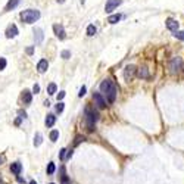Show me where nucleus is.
<instances>
[{
  "instance_id": "1",
  "label": "nucleus",
  "mask_w": 184,
  "mask_h": 184,
  "mask_svg": "<svg viewBox=\"0 0 184 184\" xmlns=\"http://www.w3.org/2000/svg\"><path fill=\"white\" fill-rule=\"evenodd\" d=\"M100 92L106 97L108 103H113L115 99H117V94H118V88H117V84L111 78H106L100 84Z\"/></svg>"
},
{
  "instance_id": "2",
  "label": "nucleus",
  "mask_w": 184,
  "mask_h": 184,
  "mask_svg": "<svg viewBox=\"0 0 184 184\" xmlns=\"http://www.w3.org/2000/svg\"><path fill=\"white\" fill-rule=\"evenodd\" d=\"M84 115H86V124H87V128L93 131L94 130V125L97 122L99 119V112L94 109V108H90V106H87L86 111H84Z\"/></svg>"
},
{
  "instance_id": "3",
  "label": "nucleus",
  "mask_w": 184,
  "mask_h": 184,
  "mask_svg": "<svg viewBox=\"0 0 184 184\" xmlns=\"http://www.w3.org/2000/svg\"><path fill=\"white\" fill-rule=\"evenodd\" d=\"M21 19L25 24H34L37 19H40V10L37 9H27L21 12Z\"/></svg>"
},
{
  "instance_id": "4",
  "label": "nucleus",
  "mask_w": 184,
  "mask_h": 184,
  "mask_svg": "<svg viewBox=\"0 0 184 184\" xmlns=\"http://www.w3.org/2000/svg\"><path fill=\"white\" fill-rule=\"evenodd\" d=\"M170 69H171L172 74L178 72L180 69H183V59L181 58H174V59H171V62H170Z\"/></svg>"
},
{
  "instance_id": "5",
  "label": "nucleus",
  "mask_w": 184,
  "mask_h": 184,
  "mask_svg": "<svg viewBox=\"0 0 184 184\" xmlns=\"http://www.w3.org/2000/svg\"><path fill=\"white\" fill-rule=\"evenodd\" d=\"M136 66L134 65H127L125 66V69H124V78H125V81H131L133 78H134V74H136Z\"/></svg>"
},
{
  "instance_id": "6",
  "label": "nucleus",
  "mask_w": 184,
  "mask_h": 184,
  "mask_svg": "<svg viewBox=\"0 0 184 184\" xmlns=\"http://www.w3.org/2000/svg\"><path fill=\"white\" fill-rule=\"evenodd\" d=\"M121 3H122V0H108V2H106V6H105V12L111 13L112 10H115Z\"/></svg>"
},
{
  "instance_id": "7",
  "label": "nucleus",
  "mask_w": 184,
  "mask_h": 184,
  "mask_svg": "<svg viewBox=\"0 0 184 184\" xmlns=\"http://www.w3.org/2000/svg\"><path fill=\"white\" fill-rule=\"evenodd\" d=\"M53 31H55V35H56L59 40H65L66 33H65V28H63V25H60V24L53 25Z\"/></svg>"
},
{
  "instance_id": "8",
  "label": "nucleus",
  "mask_w": 184,
  "mask_h": 184,
  "mask_svg": "<svg viewBox=\"0 0 184 184\" xmlns=\"http://www.w3.org/2000/svg\"><path fill=\"white\" fill-rule=\"evenodd\" d=\"M33 33H34V41H35V44H41V43H43V39H44L43 30L39 28V27H35L33 30Z\"/></svg>"
},
{
  "instance_id": "9",
  "label": "nucleus",
  "mask_w": 184,
  "mask_h": 184,
  "mask_svg": "<svg viewBox=\"0 0 184 184\" xmlns=\"http://www.w3.org/2000/svg\"><path fill=\"white\" fill-rule=\"evenodd\" d=\"M93 100H94V103L97 105V108H100V109L106 108V100L103 99V96H102L100 93H94V94H93Z\"/></svg>"
},
{
  "instance_id": "10",
  "label": "nucleus",
  "mask_w": 184,
  "mask_h": 184,
  "mask_svg": "<svg viewBox=\"0 0 184 184\" xmlns=\"http://www.w3.org/2000/svg\"><path fill=\"white\" fill-rule=\"evenodd\" d=\"M165 24H166V28L170 30V31H172V33H177L178 31V22L175 19H172V18H168V19L165 21Z\"/></svg>"
},
{
  "instance_id": "11",
  "label": "nucleus",
  "mask_w": 184,
  "mask_h": 184,
  "mask_svg": "<svg viewBox=\"0 0 184 184\" xmlns=\"http://www.w3.org/2000/svg\"><path fill=\"white\" fill-rule=\"evenodd\" d=\"M10 172L12 174H15L16 177H19L21 175V172H22V164L21 162H13V164H10Z\"/></svg>"
},
{
  "instance_id": "12",
  "label": "nucleus",
  "mask_w": 184,
  "mask_h": 184,
  "mask_svg": "<svg viewBox=\"0 0 184 184\" xmlns=\"http://www.w3.org/2000/svg\"><path fill=\"white\" fill-rule=\"evenodd\" d=\"M18 35V27L12 24V25H9L6 28V37L7 39H13V37H16Z\"/></svg>"
},
{
  "instance_id": "13",
  "label": "nucleus",
  "mask_w": 184,
  "mask_h": 184,
  "mask_svg": "<svg viewBox=\"0 0 184 184\" xmlns=\"http://www.w3.org/2000/svg\"><path fill=\"white\" fill-rule=\"evenodd\" d=\"M47 68H49V62L46 59H41L39 60V63H37V71L40 74H44L47 71Z\"/></svg>"
},
{
  "instance_id": "14",
  "label": "nucleus",
  "mask_w": 184,
  "mask_h": 184,
  "mask_svg": "<svg viewBox=\"0 0 184 184\" xmlns=\"http://www.w3.org/2000/svg\"><path fill=\"white\" fill-rule=\"evenodd\" d=\"M31 100H33V93L30 90H24L22 92V102H24V105H30Z\"/></svg>"
},
{
  "instance_id": "15",
  "label": "nucleus",
  "mask_w": 184,
  "mask_h": 184,
  "mask_svg": "<svg viewBox=\"0 0 184 184\" xmlns=\"http://www.w3.org/2000/svg\"><path fill=\"white\" fill-rule=\"evenodd\" d=\"M60 184H71V180L65 172V166H60Z\"/></svg>"
},
{
  "instance_id": "16",
  "label": "nucleus",
  "mask_w": 184,
  "mask_h": 184,
  "mask_svg": "<svg viewBox=\"0 0 184 184\" xmlns=\"http://www.w3.org/2000/svg\"><path fill=\"white\" fill-rule=\"evenodd\" d=\"M55 122H56V117L53 115V113H49L46 117V119H44V124H46L47 128H50V127H53L55 125Z\"/></svg>"
},
{
  "instance_id": "17",
  "label": "nucleus",
  "mask_w": 184,
  "mask_h": 184,
  "mask_svg": "<svg viewBox=\"0 0 184 184\" xmlns=\"http://www.w3.org/2000/svg\"><path fill=\"white\" fill-rule=\"evenodd\" d=\"M19 2H21V0H9V2L6 3V6H5V10H6V12H9V10H13L15 7L19 5Z\"/></svg>"
},
{
  "instance_id": "18",
  "label": "nucleus",
  "mask_w": 184,
  "mask_h": 184,
  "mask_svg": "<svg viewBox=\"0 0 184 184\" xmlns=\"http://www.w3.org/2000/svg\"><path fill=\"white\" fill-rule=\"evenodd\" d=\"M138 77L140 78H149V71H147V68H140L138 69Z\"/></svg>"
},
{
  "instance_id": "19",
  "label": "nucleus",
  "mask_w": 184,
  "mask_h": 184,
  "mask_svg": "<svg viewBox=\"0 0 184 184\" xmlns=\"http://www.w3.org/2000/svg\"><path fill=\"white\" fill-rule=\"evenodd\" d=\"M56 90H58V87H56V84H55V83H50V84L47 86V93H49L50 96H53V94L56 93Z\"/></svg>"
},
{
  "instance_id": "20",
  "label": "nucleus",
  "mask_w": 184,
  "mask_h": 184,
  "mask_svg": "<svg viewBox=\"0 0 184 184\" xmlns=\"http://www.w3.org/2000/svg\"><path fill=\"white\" fill-rule=\"evenodd\" d=\"M119 19H121V15H111V16L108 18V22H109V24H117Z\"/></svg>"
},
{
  "instance_id": "21",
  "label": "nucleus",
  "mask_w": 184,
  "mask_h": 184,
  "mask_svg": "<svg viewBox=\"0 0 184 184\" xmlns=\"http://www.w3.org/2000/svg\"><path fill=\"white\" fill-rule=\"evenodd\" d=\"M96 31H97V30H96V27L93 25V24H90V25L87 27V35H90V37H93V35L96 34Z\"/></svg>"
},
{
  "instance_id": "22",
  "label": "nucleus",
  "mask_w": 184,
  "mask_h": 184,
  "mask_svg": "<svg viewBox=\"0 0 184 184\" xmlns=\"http://www.w3.org/2000/svg\"><path fill=\"white\" fill-rule=\"evenodd\" d=\"M41 134H40V133H37V134H35V136H34V146H35V147H39L40 145H41V141H43V140H41Z\"/></svg>"
},
{
  "instance_id": "23",
  "label": "nucleus",
  "mask_w": 184,
  "mask_h": 184,
  "mask_svg": "<svg viewBox=\"0 0 184 184\" xmlns=\"http://www.w3.org/2000/svg\"><path fill=\"white\" fill-rule=\"evenodd\" d=\"M55 171H56V165L53 164V162H49V165H47V174L52 175V174H55Z\"/></svg>"
},
{
  "instance_id": "24",
  "label": "nucleus",
  "mask_w": 184,
  "mask_h": 184,
  "mask_svg": "<svg viewBox=\"0 0 184 184\" xmlns=\"http://www.w3.org/2000/svg\"><path fill=\"white\" fill-rule=\"evenodd\" d=\"M49 137H50V140H52V141H56V140L59 138V131H58V130H53V131H50V136H49Z\"/></svg>"
},
{
  "instance_id": "25",
  "label": "nucleus",
  "mask_w": 184,
  "mask_h": 184,
  "mask_svg": "<svg viewBox=\"0 0 184 184\" xmlns=\"http://www.w3.org/2000/svg\"><path fill=\"white\" fill-rule=\"evenodd\" d=\"M55 109H56V112H58V113H62V112H63V109H65V103H63V102H58V105H56V108H55Z\"/></svg>"
},
{
  "instance_id": "26",
  "label": "nucleus",
  "mask_w": 184,
  "mask_h": 184,
  "mask_svg": "<svg viewBox=\"0 0 184 184\" xmlns=\"http://www.w3.org/2000/svg\"><path fill=\"white\" fill-rule=\"evenodd\" d=\"M174 35H175V37H177L178 40H181V41H184V31H180V30H178L177 33H174Z\"/></svg>"
},
{
  "instance_id": "27",
  "label": "nucleus",
  "mask_w": 184,
  "mask_h": 184,
  "mask_svg": "<svg viewBox=\"0 0 184 184\" xmlns=\"http://www.w3.org/2000/svg\"><path fill=\"white\" fill-rule=\"evenodd\" d=\"M81 141H84V136H77V137H75V141H74V146H78Z\"/></svg>"
},
{
  "instance_id": "28",
  "label": "nucleus",
  "mask_w": 184,
  "mask_h": 184,
  "mask_svg": "<svg viewBox=\"0 0 184 184\" xmlns=\"http://www.w3.org/2000/svg\"><path fill=\"white\" fill-rule=\"evenodd\" d=\"M6 65H7L6 59H5V58H0V71H3V69L6 68Z\"/></svg>"
},
{
  "instance_id": "29",
  "label": "nucleus",
  "mask_w": 184,
  "mask_h": 184,
  "mask_svg": "<svg viewBox=\"0 0 184 184\" xmlns=\"http://www.w3.org/2000/svg\"><path fill=\"white\" fill-rule=\"evenodd\" d=\"M60 56H62L63 59H69V58H71V52H69V50H63V52L60 53Z\"/></svg>"
},
{
  "instance_id": "30",
  "label": "nucleus",
  "mask_w": 184,
  "mask_h": 184,
  "mask_svg": "<svg viewBox=\"0 0 184 184\" xmlns=\"http://www.w3.org/2000/svg\"><path fill=\"white\" fill-rule=\"evenodd\" d=\"M59 158H60V161H65V158H66V149H60Z\"/></svg>"
},
{
  "instance_id": "31",
  "label": "nucleus",
  "mask_w": 184,
  "mask_h": 184,
  "mask_svg": "<svg viewBox=\"0 0 184 184\" xmlns=\"http://www.w3.org/2000/svg\"><path fill=\"white\" fill-rule=\"evenodd\" d=\"M86 92H87V87H86V86H83V87H81V88H80L78 96H80V97H83V96L86 94Z\"/></svg>"
},
{
  "instance_id": "32",
  "label": "nucleus",
  "mask_w": 184,
  "mask_h": 184,
  "mask_svg": "<svg viewBox=\"0 0 184 184\" xmlns=\"http://www.w3.org/2000/svg\"><path fill=\"white\" fill-rule=\"evenodd\" d=\"M63 97H65V92H59V94H58V102H62Z\"/></svg>"
},
{
  "instance_id": "33",
  "label": "nucleus",
  "mask_w": 184,
  "mask_h": 184,
  "mask_svg": "<svg viewBox=\"0 0 184 184\" xmlns=\"http://www.w3.org/2000/svg\"><path fill=\"white\" fill-rule=\"evenodd\" d=\"M71 156H72V149H66V158L65 159H71Z\"/></svg>"
},
{
  "instance_id": "34",
  "label": "nucleus",
  "mask_w": 184,
  "mask_h": 184,
  "mask_svg": "<svg viewBox=\"0 0 184 184\" xmlns=\"http://www.w3.org/2000/svg\"><path fill=\"white\" fill-rule=\"evenodd\" d=\"M39 92H40V86H39V84H34V87H33V93H35V94H37Z\"/></svg>"
},
{
  "instance_id": "35",
  "label": "nucleus",
  "mask_w": 184,
  "mask_h": 184,
  "mask_svg": "<svg viewBox=\"0 0 184 184\" xmlns=\"http://www.w3.org/2000/svg\"><path fill=\"white\" fill-rule=\"evenodd\" d=\"M27 53H28V55H33L34 53V47L31 46V47H27Z\"/></svg>"
},
{
  "instance_id": "36",
  "label": "nucleus",
  "mask_w": 184,
  "mask_h": 184,
  "mask_svg": "<svg viewBox=\"0 0 184 184\" xmlns=\"http://www.w3.org/2000/svg\"><path fill=\"white\" fill-rule=\"evenodd\" d=\"M18 113H19V115H21V117H19L21 119H22V118H27V113H25V112H24V111H19V112H18Z\"/></svg>"
},
{
  "instance_id": "37",
  "label": "nucleus",
  "mask_w": 184,
  "mask_h": 184,
  "mask_svg": "<svg viewBox=\"0 0 184 184\" xmlns=\"http://www.w3.org/2000/svg\"><path fill=\"white\" fill-rule=\"evenodd\" d=\"M5 161H6V158H5V155H0V165L5 164Z\"/></svg>"
},
{
  "instance_id": "38",
  "label": "nucleus",
  "mask_w": 184,
  "mask_h": 184,
  "mask_svg": "<svg viewBox=\"0 0 184 184\" xmlns=\"http://www.w3.org/2000/svg\"><path fill=\"white\" fill-rule=\"evenodd\" d=\"M16 180H18V183H24V178L22 177H16Z\"/></svg>"
},
{
  "instance_id": "39",
  "label": "nucleus",
  "mask_w": 184,
  "mask_h": 184,
  "mask_svg": "<svg viewBox=\"0 0 184 184\" xmlns=\"http://www.w3.org/2000/svg\"><path fill=\"white\" fill-rule=\"evenodd\" d=\"M15 124H16V125H19V124H21V118L16 119V121H15Z\"/></svg>"
},
{
  "instance_id": "40",
  "label": "nucleus",
  "mask_w": 184,
  "mask_h": 184,
  "mask_svg": "<svg viewBox=\"0 0 184 184\" xmlns=\"http://www.w3.org/2000/svg\"><path fill=\"white\" fill-rule=\"evenodd\" d=\"M0 184H5V181H3V178L0 177Z\"/></svg>"
},
{
  "instance_id": "41",
  "label": "nucleus",
  "mask_w": 184,
  "mask_h": 184,
  "mask_svg": "<svg viewBox=\"0 0 184 184\" xmlns=\"http://www.w3.org/2000/svg\"><path fill=\"white\" fill-rule=\"evenodd\" d=\"M30 184H37V183H35V181L33 180V181H30Z\"/></svg>"
},
{
  "instance_id": "42",
  "label": "nucleus",
  "mask_w": 184,
  "mask_h": 184,
  "mask_svg": "<svg viewBox=\"0 0 184 184\" xmlns=\"http://www.w3.org/2000/svg\"><path fill=\"white\" fill-rule=\"evenodd\" d=\"M58 2H59V3H63V2H65V0H58Z\"/></svg>"
},
{
  "instance_id": "43",
  "label": "nucleus",
  "mask_w": 184,
  "mask_h": 184,
  "mask_svg": "<svg viewBox=\"0 0 184 184\" xmlns=\"http://www.w3.org/2000/svg\"><path fill=\"white\" fill-rule=\"evenodd\" d=\"M50 184H55V183H50Z\"/></svg>"
}]
</instances>
